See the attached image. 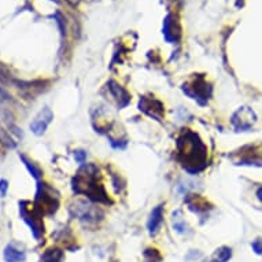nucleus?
<instances>
[{
  "label": "nucleus",
  "mask_w": 262,
  "mask_h": 262,
  "mask_svg": "<svg viewBox=\"0 0 262 262\" xmlns=\"http://www.w3.org/2000/svg\"><path fill=\"white\" fill-rule=\"evenodd\" d=\"M179 159L188 172L196 173L206 166L207 148L198 135L187 130L177 140Z\"/></svg>",
  "instance_id": "f257e3e1"
},
{
  "label": "nucleus",
  "mask_w": 262,
  "mask_h": 262,
  "mask_svg": "<svg viewBox=\"0 0 262 262\" xmlns=\"http://www.w3.org/2000/svg\"><path fill=\"white\" fill-rule=\"evenodd\" d=\"M96 172H98V169L95 168L94 165H88L81 169L78 176L74 179V191H77L78 193H85L95 201L107 202L103 187L100 184H96Z\"/></svg>",
  "instance_id": "f03ea898"
},
{
  "label": "nucleus",
  "mask_w": 262,
  "mask_h": 262,
  "mask_svg": "<svg viewBox=\"0 0 262 262\" xmlns=\"http://www.w3.org/2000/svg\"><path fill=\"white\" fill-rule=\"evenodd\" d=\"M36 210H37V209H33V210H32L30 207H26V202L19 203V213H21V217L30 227V231L33 233V236H35L36 239H40V236H41V233H43L44 231V227L43 223L40 221V219H37L35 215Z\"/></svg>",
  "instance_id": "7ed1b4c3"
},
{
  "label": "nucleus",
  "mask_w": 262,
  "mask_h": 262,
  "mask_svg": "<svg viewBox=\"0 0 262 262\" xmlns=\"http://www.w3.org/2000/svg\"><path fill=\"white\" fill-rule=\"evenodd\" d=\"M52 118H54V114H52L51 108L44 107L41 112L36 116V118L32 121L30 124V130L33 132L37 136H41V135L47 130L48 125L51 124Z\"/></svg>",
  "instance_id": "20e7f679"
},
{
  "label": "nucleus",
  "mask_w": 262,
  "mask_h": 262,
  "mask_svg": "<svg viewBox=\"0 0 262 262\" xmlns=\"http://www.w3.org/2000/svg\"><path fill=\"white\" fill-rule=\"evenodd\" d=\"M255 121H257L255 113L250 107L239 108L232 117V124L235 125V128L241 129V130L249 129Z\"/></svg>",
  "instance_id": "39448f33"
},
{
  "label": "nucleus",
  "mask_w": 262,
  "mask_h": 262,
  "mask_svg": "<svg viewBox=\"0 0 262 262\" xmlns=\"http://www.w3.org/2000/svg\"><path fill=\"white\" fill-rule=\"evenodd\" d=\"M140 110L148 114L150 117H154L158 121H161L163 114V106L162 103L157 99H151V98H142L140 103H139Z\"/></svg>",
  "instance_id": "423d86ee"
},
{
  "label": "nucleus",
  "mask_w": 262,
  "mask_h": 262,
  "mask_svg": "<svg viewBox=\"0 0 262 262\" xmlns=\"http://www.w3.org/2000/svg\"><path fill=\"white\" fill-rule=\"evenodd\" d=\"M163 223V206L159 205L151 211L150 220H148V224H147V228H148V232L150 235H155V233L159 231V227L162 225Z\"/></svg>",
  "instance_id": "0eeeda50"
},
{
  "label": "nucleus",
  "mask_w": 262,
  "mask_h": 262,
  "mask_svg": "<svg viewBox=\"0 0 262 262\" xmlns=\"http://www.w3.org/2000/svg\"><path fill=\"white\" fill-rule=\"evenodd\" d=\"M36 201L41 202L43 209H50V213L55 211L56 207H58V199L46 192V189L41 185H39V191H37V195H36Z\"/></svg>",
  "instance_id": "6e6552de"
},
{
  "label": "nucleus",
  "mask_w": 262,
  "mask_h": 262,
  "mask_svg": "<svg viewBox=\"0 0 262 262\" xmlns=\"http://www.w3.org/2000/svg\"><path fill=\"white\" fill-rule=\"evenodd\" d=\"M108 88H110V91H112V94L114 95V98L117 99V102H118V106L120 107H124V106H126V104L129 103V100H130V96L128 95V92L122 88L121 85H118L116 81H110L108 82Z\"/></svg>",
  "instance_id": "1a4fd4ad"
},
{
  "label": "nucleus",
  "mask_w": 262,
  "mask_h": 262,
  "mask_svg": "<svg viewBox=\"0 0 262 262\" xmlns=\"http://www.w3.org/2000/svg\"><path fill=\"white\" fill-rule=\"evenodd\" d=\"M5 259L6 262H24L25 261V253L15 249L14 246L9 245L5 249Z\"/></svg>",
  "instance_id": "9d476101"
},
{
  "label": "nucleus",
  "mask_w": 262,
  "mask_h": 262,
  "mask_svg": "<svg viewBox=\"0 0 262 262\" xmlns=\"http://www.w3.org/2000/svg\"><path fill=\"white\" fill-rule=\"evenodd\" d=\"M231 257H232V250L229 247H220L219 250H215L210 259H207L206 262H228L231 259Z\"/></svg>",
  "instance_id": "9b49d317"
},
{
  "label": "nucleus",
  "mask_w": 262,
  "mask_h": 262,
  "mask_svg": "<svg viewBox=\"0 0 262 262\" xmlns=\"http://www.w3.org/2000/svg\"><path fill=\"white\" fill-rule=\"evenodd\" d=\"M63 261V251L59 249H50L41 255L40 262H62Z\"/></svg>",
  "instance_id": "f8f14e48"
},
{
  "label": "nucleus",
  "mask_w": 262,
  "mask_h": 262,
  "mask_svg": "<svg viewBox=\"0 0 262 262\" xmlns=\"http://www.w3.org/2000/svg\"><path fill=\"white\" fill-rule=\"evenodd\" d=\"M172 223H173V228L176 229V232L179 233L187 232L188 227H187V224H185V221L183 220V213H181V210H177L176 213H173Z\"/></svg>",
  "instance_id": "ddd939ff"
},
{
  "label": "nucleus",
  "mask_w": 262,
  "mask_h": 262,
  "mask_svg": "<svg viewBox=\"0 0 262 262\" xmlns=\"http://www.w3.org/2000/svg\"><path fill=\"white\" fill-rule=\"evenodd\" d=\"M19 158L22 159V162H24V165H25L26 169H28V172H29L30 174H32V176L35 177L36 180H40V179H41V174H43V173H41V170H40V169L37 168V166H36L35 163L32 162L30 159L26 158L25 155H19Z\"/></svg>",
  "instance_id": "4468645a"
},
{
  "label": "nucleus",
  "mask_w": 262,
  "mask_h": 262,
  "mask_svg": "<svg viewBox=\"0 0 262 262\" xmlns=\"http://www.w3.org/2000/svg\"><path fill=\"white\" fill-rule=\"evenodd\" d=\"M0 143L5 147H7V148H14V147L17 146L15 142H14L13 139H11V136L9 135V132L5 130L2 126H0Z\"/></svg>",
  "instance_id": "2eb2a0df"
},
{
  "label": "nucleus",
  "mask_w": 262,
  "mask_h": 262,
  "mask_svg": "<svg viewBox=\"0 0 262 262\" xmlns=\"http://www.w3.org/2000/svg\"><path fill=\"white\" fill-rule=\"evenodd\" d=\"M11 100V96L7 91L3 88V86H0V103H6V102H10Z\"/></svg>",
  "instance_id": "dca6fc26"
},
{
  "label": "nucleus",
  "mask_w": 262,
  "mask_h": 262,
  "mask_svg": "<svg viewBox=\"0 0 262 262\" xmlns=\"http://www.w3.org/2000/svg\"><path fill=\"white\" fill-rule=\"evenodd\" d=\"M251 247H253V250L257 254H262V239H257V241L251 245Z\"/></svg>",
  "instance_id": "f3484780"
},
{
  "label": "nucleus",
  "mask_w": 262,
  "mask_h": 262,
  "mask_svg": "<svg viewBox=\"0 0 262 262\" xmlns=\"http://www.w3.org/2000/svg\"><path fill=\"white\" fill-rule=\"evenodd\" d=\"M74 158H76L78 163H84V161H85V152L84 151H76L74 152Z\"/></svg>",
  "instance_id": "a211bd4d"
},
{
  "label": "nucleus",
  "mask_w": 262,
  "mask_h": 262,
  "mask_svg": "<svg viewBox=\"0 0 262 262\" xmlns=\"http://www.w3.org/2000/svg\"><path fill=\"white\" fill-rule=\"evenodd\" d=\"M7 188H9V183L6 180H0V192H2V195H6Z\"/></svg>",
  "instance_id": "6ab92c4d"
},
{
  "label": "nucleus",
  "mask_w": 262,
  "mask_h": 262,
  "mask_svg": "<svg viewBox=\"0 0 262 262\" xmlns=\"http://www.w3.org/2000/svg\"><path fill=\"white\" fill-rule=\"evenodd\" d=\"M257 198L262 202V187H259V188L257 189Z\"/></svg>",
  "instance_id": "aec40b11"
}]
</instances>
